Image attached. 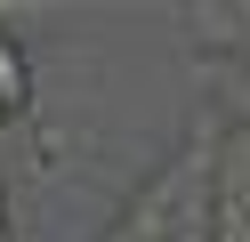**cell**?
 Here are the masks:
<instances>
[{
    "mask_svg": "<svg viewBox=\"0 0 250 242\" xmlns=\"http://www.w3.org/2000/svg\"><path fill=\"white\" fill-rule=\"evenodd\" d=\"M33 105V65H24V48L0 32V113H24Z\"/></svg>",
    "mask_w": 250,
    "mask_h": 242,
    "instance_id": "obj_1",
    "label": "cell"
},
{
    "mask_svg": "<svg viewBox=\"0 0 250 242\" xmlns=\"http://www.w3.org/2000/svg\"><path fill=\"white\" fill-rule=\"evenodd\" d=\"M0 218H8V186H0Z\"/></svg>",
    "mask_w": 250,
    "mask_h": 242,
    "instance_id": "obj_2",
    "label": "cell"
},
{
    "mask_svg": "<svg viewBox=\"0 0 250 242\" xmlns=\"http://www.w3.org/2000/svg\"><path fill=\"white\" fill-rule=\"evenodd\" d=\"M0 242H8V226H0Z\"/></svg>",
    "mask_w": 250,
    "mask_h": 242,
    "instance_id": "obj_3",
    "label": "cell"
}]
</instances>
